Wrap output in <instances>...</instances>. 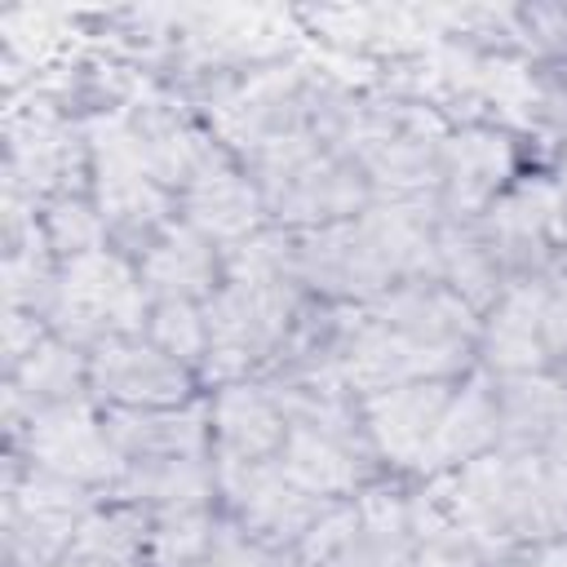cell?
I'll return each mask as SVG.
<instances>
[{"mask_svg":"<svg viewBox=\"0 0 567 567\" xmlns=\"http://www.w3.org/2000/svg\"><path fill=\"white\" fill-rule=\"evenodd\" d=\"M142 337L155 341L177 363H186L190 372H204V354H208L204 301H151V315H146Z\"/></svg>","mask_w":567,"mask_h":567,"instance_id":"cell-26","label":"cell"},{"mask_svg":"<svg viewBox=\"0 0 567 567\" xmlns=\"http://www.w3.org/2000/svg\"><path fill=\"white\" fill-rule=\"evenodd\" d=\"M106 496L111 501H128V505H137L146 514L217 505V465H213V456L137 461V465H124L120 483Z\"/></svg>","mask_w":567,"mask_h":567,"instance_id":"cell-18","label":"cell"},{"mask_svg":"<svg viewBox=\"0 0 567 567\" xmlns=\"http://www.w3.org/2000/svg\"><path fill=\"white\" fill-rule=\"evenodd\" d=\"M137 279L151 301H208L221 288V248L177 217L137 257Z\"/></svg>","mask_w":567,"mask_h":567,"instance_id":"cell-17","label":"cell"},{"mask_svg":"<svg viewBox=\"0 0 567 567\" xmlns=\"http://www.w3.org/2000/svg\"><path fill=\"white\" fill-rule=\"evenodd\" d=\"M106 439L124 456L137 461H173V456H213V421L208 390L182 408H102Z\"/></svg>","mask_w":567,"mask_h":567,"instance_id":"cell-12","label":"cell"},{"mask_svg":"<svg viewBox=\"0 0 567 567\" xmlns=\"http://www.w3.org/2000/svg\"><path fill=\"white\" fill-rule=\"evenodd\" d=\"M146 315L151 297L137 279V261L115 248H97L58 266V288L44 323L53 337L93 350L115 337H137L146 328Z\"/></svg>","mask_w":567,"mask_h":567,"instance_id":"cell-1","label":"cell"},{"mask_svg":"<svg viewBox=\"0 0 567 567\" xmlns=\"http://www.w3.org/2000/svg\"><path fill=\"white\" fill-rule=\"evenodd\" d=\"M288 567H368V549H363V532H359L354 501L332 505V509L301 536V545L288 554Z\"/></svg>","mask_w":567,"mask_h":567,"instance_id":"cell-25","label":"cell"},{"mask_svg":"<svg viewBox=\"0 0 567 567\" xmlns=\"http://www.w3.org/2000/svg\"><path fill=\"white\" fill-rule=\"evenodd\" d=\"M217 527H221V509H217V505L151 514L146 567H195V563L208 554Z\"/></svg>","mask_w":567,"mask_h":567,"instance_id":"cell-23","label":"cell"},{"mask_svg":"<svg viewBox=\"0 0 567 567\" xmlns=\"http://www.w3.org/2000/svg\"><path fill=\"white\" fill-rule=\"evenodd\" d=\"M213 461H275L288 421L261 381H230L208 390Z\"/></svg>","mask_w":567,"mask_h":567,"instance_id":"cell-14","label":"cell"},{"mask_svg":"<svg viewBox=\"0 0 567 567\" xmlns=\"http://www.w3.org/2000/svg\"><path fill=\"white\" fill-rule=\"evenodd\" d=\"M439 279L452 292H461L478 315L509 288L501 261L478 235V221H447V217L439 226Z\"/></svg>","mask_w":567,"mask_h":567,"instance_id":"cell-21","label":"cell"},{"mask_svg":"<svg viewBox=\"0 0 567 567\" xmlns=\"http://www.w3.org/2000/svg\"><path fill=\"white\" fill-rule=\"evenodd\" d=\"M523 177V142L501 120H447L439 151V213L447 221H478Z\"/></svg>","mask_w":567,"mask_h":567,"instance_id":"cell-5","label":"cell"},{"mask_svg":"<svg viewBox=\"0 0 567 567\" xmlns=\"http://www.w3.org/2000/svg\"><path fill=\"white\" fill-rule=\"evenodd\" d=\"M297 235V275L301 288L332 306H372L385 297L399 279L385 266L377 239L368 235L363 217L319 226V230H292Z\"/></svg>","mask_w":567,"mask_h":567,"instance_id":"cell-7","label":"cell"},{"mask_svg":"<svg viewBox=\"0 0 567 567\" xmlns=\"http://www.w3.org/2000/svg\"><path fill=\"white\" fill-rule=\"evenodd\" d=\"M478 368H487L492 377L549 372L545 279L509 284V288L483 310V328H478Z\"/></svg>","mask_w":567,"mask_h":567,"instance_id":"cell-11","label":"cell"},{"mask_svg":"<svg viewBox=\"0 0 567 567\" xmlns=\"http://www.w3.org/2000/svg\"><path fill=\"white\" fill-rule=\"evenodd\" d=\"M195 567H288V554L252 540L248 532H239L226 514H221V527L208 545V554L195 563Z\"/></svg>","mask_w":567,"mask_h":567,"instance_id":"cell-27","label":"cell"},{"mask_svg":"<svg viewBox=\"0 0 567 567\" xmlns=\"http://www.w3.org/2000/svg\"><path fill=\"white\" fill-rule=\"evenodd\" d=\"M496 443H501L496 377L474 363L456 381V390L443 408V421H439V434H434V447H430V461H425V478L452 474V470L496 452Z\"/></svg>","mask_w":567,"mask_h":567,"instance_id":"cell-15","label":"cell"},{"mask_svg":"<svg viewBox=\"0 0 567 567\" xmlns=\"http://www.w3.org/2000/svg\"><path fill=\"white\" fill-rule=\"evenodd\" d=\"M509 567H567V540H549V545L523 549Z\"/></svg>","mask_w":567,"mask_h":567,"instance_id":"cell-29","label":"cell"},{"mask_svg":"<svg viewBox=\"0 0 567 567\" xmlns=\"http://www.w3.org/2000/svg\"><path fill=\"white\" fill-rule=\"evenodd\" d=\"M275 461L297 487H306L310 496H319L328 505L354 501L363 487L385 478L372 447L346 443V439H332V434H319V430H306V425H288L284 447H279Z\"/></svg>","mask_w":567,"mask_h":567,"instance_id":"cell-13","label":"cell"},{"mask_svg":"<svg viewBox=\"0 0 567 567\" xmlns=\"http://www.w3.org/2000/svg\"><path fill=\"white\" fill-rule=\"evenodd\" d=\"M4 452H18L27 465L71 478L97 496H106L124 474V456L106 439L102 408L93 399L31 412L18 430H4Z\"/></svg>","mask_w":567,"mask_h":567,"instance_id":"cell-4","label":"cell"},{"mask_svg":"<svg viewBox=\"0 0 567 567\" xmlns=\"http://www.w3.org/2000/svg\"><path fill=\"white\" fill-rule=\"evenodd\" d=\"M102 496L27 465L4 452V496H0V563L4 567H58L71 549L80 523Z\"/></svg>","mask_w":567,"mask_h":567,"instance_id":"cell-2","label":"cell"},{"mask_svg":"<svg viewBox=\"0 0 567 567\" xmlns=\"http://www.w3.org/2000/svg\"><path fill=\"white\" fill-rule=\"evenodd\" d=\"M368 567H412V505L408 487L394 483V474L377 478L354 496Z\"/></svg>","mask_w":567,"mask_h":567,"instance_id":"cell-22","label":"cell"},{"mask_svg":"<svg viewBox=\"0 0 567 567\" xmlns=\"http://www.w3.org/2000/svg\"><path fill=\"white\" fill-rule=\"evenodd\" d=\"M412 505V567H496L470 523L452 509L434 478H416L408 487Z\"/></svg>","mask_w":567,"mask_h":567,"instance_id":"cell-19","label":"cell"},{"mask_svg":"<svg viewBox=\"0 0 567 567\" xmlns=\"http://www.w3.org/2000/svg\"><path fill=\"white\" fill-rule=\"evenodd\" d=\"M146 509L102 496L80 523L71 549L58 558V567H146Z\"/></svg>","mask_w":567,"mask_h":567,"instance_id":"cell-20","label":"cell"},{"mask_svg":"<svg viewBox=\"0 0 567 567\" xmlns=\"http://www.w3.org/2000/svg\"><path fill=\"white\" fill-rule=\"evenodd\" d=\"M501 452H549L567 456V385L549 372L496 377Z\"/></svg>","mask_w":567,"mask_h":567,"instance_id":"cell-16","label":"cell"},{"mask_svg":"<svg viewBox=\"0 0 567 567\" xmlns=\"http://www.w3.org/2000/svg\"><path fill=\"white\" fill-rule=\"evenodd\" d=\"M478 235L501 261L509 284L549 279L563 270L567 252V190L549 173H523L483 217Z\"/></svg>","mask_w":567,"mask_h":567,"instance_id":"cell-3","label":"cell"},{"mask_svg":"<svg viewBox=\"0 0 567 567\" xmlns=\"http://www.w3.org/2000/svg\"><path fill=\"white\" fill-rule=\"evenodd\" d=\"M40 226H44V239L58 252V261H71V257L111 248L106 221H102V213H97V204H93L89 190H71V195L44 199L40 204Z\"/></svg>","mask_w":567,"mask_h":567,"instance_id":"cell-24","label":"cell"},{"mask_svg":"<svg viewBox=\"0 0 567 567\" xmlns=\"http://www.w3.org/2000/svg\"><path fill=\"white\" fill-rule=\"evenodd\" d=\"M199 394V372L164 354L142 332L89 350V399L97 408H182Z\"/></svg>","mask_w":567,"mask_h":567,"instance_id":"cell-8","label":"cell"},{"mask_svg":"<svg viewBox=\"0 0 567 567\" xmlns=\"http://www.w3.org/2000/svg\"><path fill=\"white\" fill-rule=\"evenodd\" d=\"M217 465V509L252 540L292 554L301 536L332 509L328 501L297 487L279 461H213Z\"/></svg>","mask_w":567,"mask_h":567,"instance_id":"cell-6","label":"cell"},{"mask_svg":"<svg viewBox=\"0 0 567 567\" xmlns=\"http://www.w3.org/2000/svg\"><path fill=\"white\" fill-rule=\"evenodd\" d=\"M545 341H549V377L567 385V270L545 279Z\"/></svg>","mask_w":567,"mask_h":567,"instance_id":"cell-28","label":"cell"},{"mask_svg":"<svg viewBox=\"0 0 567 567\" xmlns=\"http://www.w3.org/2000/svg\"><path fill=\"white\" fill-rule=\"evenodd\" d=\"M177 217L186 226H195L221 252L270 226L257 182L248 177V168L235 159V151L221 137L208 151V159L190 173V182L177 190Z\"/></svg>","mask_w":567,"mask_h":567,"instance_id":"cell-10","label":"cell"},{"mask_svg":"<svg viewBox=\"0 0 567 567\" xmlns=\"http://www.w3.org/2000/svg\"><path fill=\"white\" fill-rule=\"evenodd\" d=\"M461 381V377H456ZM456 381H412L394 390H377L359 399V416L368 430V443L385 474L425 478V461L443 421V408L456 390Z\"/></svg>","mask_w":567,"mask_h":567,"instance_id":"cell-9","label":"cell"}]
</instances>
